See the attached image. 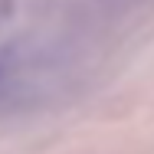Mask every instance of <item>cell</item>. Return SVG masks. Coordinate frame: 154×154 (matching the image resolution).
I'll return each mask as SVG.
<instances>
[{"label":"cell","mask_w":154,"mask_h":154,"mask_svg":"<svg viewBox=\"0 0 154 154\" xmlns=\"http://www.w3.org/2000/svg\"><path fill=\"white\" fill-rule=\"evenodd\" d=\"M0 82H3V66H0Z\"/></svg>","instance_id":"cell-1"}]
</instances>
